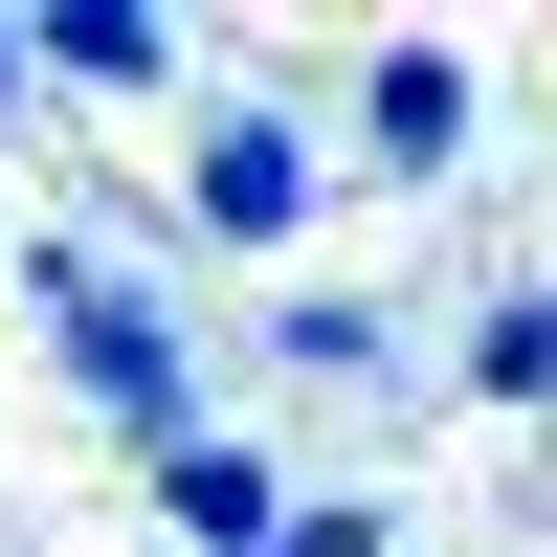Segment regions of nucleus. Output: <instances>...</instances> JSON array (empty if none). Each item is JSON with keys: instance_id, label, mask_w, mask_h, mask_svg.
I'll return each instance as SVG.
<instances>
[{"instance_id": "1", "label": "nucleus", "mask_w": 557, "mask_h": 557, "mask_svg": "<svg viewBox=\"0 0 557 557\" xmlns=\"http://www.w3.org/2000/svg\"><path fill=\"white\" fill-rule=\"evenodd\" d=\"M23 312H45V357H67V380L112 401L134 446H178V424H201V357H178L157 268H112V246H67V223H45V246H23Z\"/></svg>"}, {"instance_id": "2", "label": "nucleus", "mask_w": 557, "mask_h": 557, "mask_svg": "<svg viewBox=\"0 0 557 557\" xmlns=\"http://www.w3.org/2000/svg\"><path fill=\"white\" fill-rule=\"evenodd\" d=\"M178 223H201V246H290L312 223V134L290 112H201L178 134Z\"/></svg>"}, {"instance_id": "3", "label": "nucleus", "mask_w": 557, "mask_h": 557, "mask_svg": "<svg viewBox=\"0 0 557 557\" xmlns=\"http://www.w3.org/2000/svg\"><path fill=\"white\" fill-rule=\"evenodd\" d=\"M157 513H178V557H268V535L312 513V491L268 469L246 424H178V446H157Z\"/></svg>"}, {"instance_id": "4", "label": "nucleus", "mask_w": 557, "mask_h": 557, "mask_svg": "<svg viewBox=\"0 0 557 557\" xmlns=\"http://www.w3.org/2000/svg\"><path fill=\"white\" fill-rule=\"evenodd\" d=\"M357 157H380V178H446V157H469V45L401 23L380 67H357Z\"/></svg>"}, {"instance_id": "5", "label": "nucleus", "mask_w": 557, "mask_h": 557, "mask_svg": "<svg viewBox=\"0 0 557 557\" xmlns=\"http://www.w3.org/2000/svg\"><path fill=\"white\" fill-rule=\"evenodd\" d=\"M45 89H178V23L157 0H45Z\"/></svg>"}, {"instance_id": "6", "label": "nucleus", "mask_w": 557, "mask_h": 557, "mask_svg": "<svg viewBox=\"0 0 557 557\" xmlns=\"http://www.w3.org/2000/svg\"><path fill=\"white\" fill-rule=\"evenodd\" d=\"M268 357H290V380H380V312H357V290H290Z\"/></svg>"}, {"instance_id": "7", "label": "nucleus", "mask_w": 557, "mask_h": 557, "mask_svg": "<svg viewBox=\"0 0 557 557\" xmlns=\"http://www.w3.org/2000/svg\"><path fill=\"white\" fill-rule=\"evenodd\" d=\"M469 380H491V401H557V290H513V312H469Z\"/></svg>"}, {"instance_id": "8", "label": "nucleus", "mask_w": 557, "mask_h": 557, "mask_svg": "<svg viewBox=\"0 0 557 557\" xmlns=\"http://www.w3.org/2000/svg\"><path fill=\"white\" fill-rule=\"evenodd\" d=\"M23 89H45V23H0V112H23Z\"/></svg>"}]
</instances>
